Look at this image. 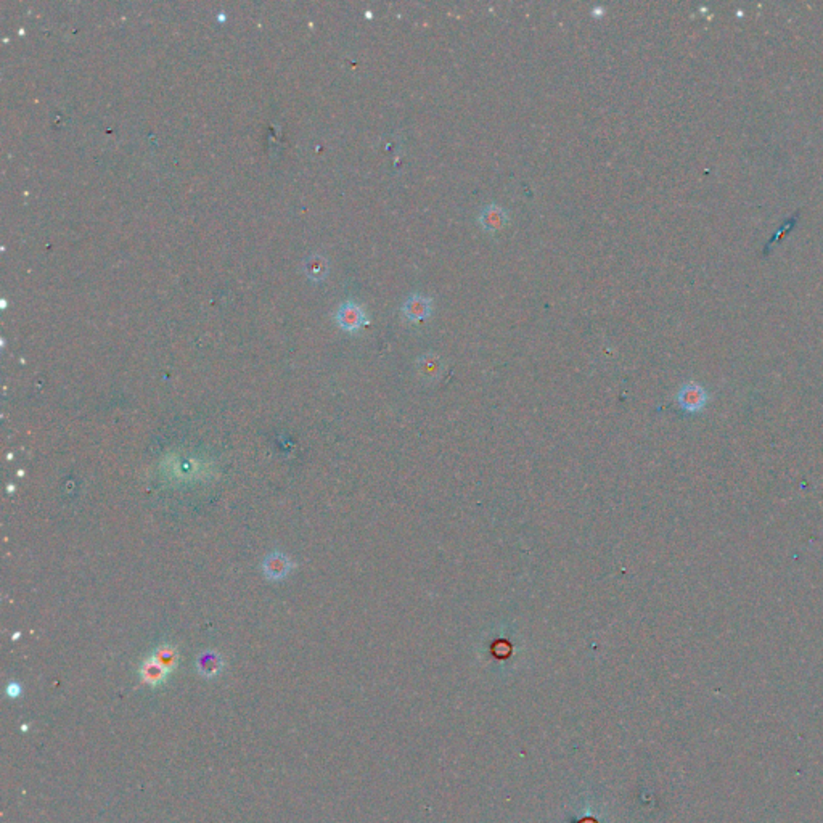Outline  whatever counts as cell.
I'll use <instances>...</instances> for the list:
<instances>
[{
    "instance_id": "ba28073f",
    "label": "cell",
    "mask_w": 823,
    "mask_h": 823,
    "mask_svg": "<svg viewBox=\"0 0 823 823\" xmlns=\"http://www.w3.org/2000/svg\"><path fill=\"white\" fill-rule=\"evenodd\" d=\"M198 667L205 676H216V674L221 671V660H219L216 653H205V655L200 658Z\"/></svg>"
},
{
    "instance_id": "277c9868",
    "label": "cell",
    "mask_w": 823,
    "mask_h": 823,
    "mask_svg": "<svg viewBox=\"0 0 823 823\" xmlns=\"http://www.w3.org/2000/svg\"><path fill=\"white\" fill-rule=\"evenodd\" d=\"M292 571V562L282 553H272L264 559V573L268 579L280 580Z\"/></svg>"
},
{
    "instance_id": "5b68a950",
    "label": "cell",
    "mask_w": 823,
    "mask_h": 823,
    "mask_svg": "<svg viewBox=\"0 0 823 823\" xmlns=\"http://www.w3.org/2000/svg\"><path fill=\"white\" fill-rule=\"evenodd\" d=\"M479 222H481V226L484 227L486 230H489V232H497V230L503 229L505 224L508 222V216L505 214V211L502 210L501 206L491 205V206H486L484 210H482Z\"/></svg>"
},
{
    "instance_id": "6da1fadb",
    "label": "cell",
    "mask_w": 823,
    "mask_h": 823,
    "mask_svg": "<svg viewBox=\"0 0 823 823\" xmlns=\"http://www.w3.org/2000/svg\"><path fill=\"white\" fill-rule=\"evenodd\" d=\"M677 402L680 407L690 414H696L706 407L707 393L706 389L696 381H688L679 389Z\"/></svg>"
},
{
    "instance_id": "9c48e42d",
    "label": "cell",
    "mask_w": 823,
    "mask_h": 823,
    "mask_svg": "<svg viewBox=\"0 0 823 823\" xmlns=\"http://www.w3.org/2000/svg\"><path fill=\"white\" fill-rule=\"evenodd\" d=\"M306 268H307V273H309L312 278H322L327 273L328 266H327V261L323 259V257L312 256V257H309V259H307Z\"/></svg>"
},
{
    "instance_id": "52a82bcc",
    "label": "cell",
    "mask_w": 823,
    "mask_h": 823,
    "mask_svg": "<svg viewBox=\"0 0 823 823\" xmlns=\"http://www.w3.org/2000/svg\"><path fill=\"white\" fill-rule=\"evenodd\" d=\"M168 672H169V669L164 667L155 656H151L150 660L145 661L144 667H142V677H144L145 682L151 683V685L160 683L161 680L166 677Z\"/></svg>"
},
{
    "instance_id": "7a4b0ae2",
    "label": "cell",
    "mask_w": 823,
    "mask_h": 823,
    "mask_svg": "<svg viewBox=\"0 0 823 823\" xmlns=\"http://www.w3.org/2000/svg\"><path fill=\"white\" fill-rule=\"evenodd\" d=\"M336 320H338L339 325L344 328V330L355 332V330H359L362 325H365L367 317L364 314V311H362L358 304L344 303L341 307H339V311L336 314Z\"/></svg>"
},
{
    "instance_id": "3957f363",
    "label": "cell",
    "mask_w": 823,
    "mask_h": 823,
    "mask_svg": "<svg viewBox=\"0 0 823 823\" xmlns=\"http://www.w3.org/2000/svg\"><path fill=\"white\" fill-rule=\"evenodd\" d=\"M404 315L410 322L425 320L431 314V301L423 296H410L404 304Z\"/></svg>"
},
{
    "instance_id": "8992f818",
    "label": "cell",
    "mask_w": 823,
    "mask_h": 823,
    "mask_svg": "<svg viewBox=\"0 0 823 823\" xmlns=\"http://www.w3.org/2000/svg\"><path fill=\"white\" fill-rule=\"evenodd\" d=\"M416 369L425 380H436L442 372V360L436 354H425L416 362Z\"/></svg>"
}]
</instances>
